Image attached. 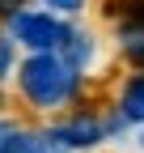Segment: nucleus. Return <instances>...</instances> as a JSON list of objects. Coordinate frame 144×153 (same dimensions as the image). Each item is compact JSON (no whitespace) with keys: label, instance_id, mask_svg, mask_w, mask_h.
<instances>
[{"label":"nucleus","instance_id":"nucleus-8","mask_svg":"<svg viewBox=\"0 0 144 153\" xmlns=\"http://www.w3.org/2000/svg\"><path fill=\"white\" fill-rule=\"evenodd\" d=\"M13 140H17V128L9 119H0V153H13Z\"/></svg>","mask_w":144,"mask_h":153},{"label":"nucleus","instance_id":"nucleus-10","mask_svg":"<svg viewBox=\"0 0 144 153\" xmlns=\"http://www.w3.org/2000/svg\"><path fill=\"white\" fill-rule=\"evenodd\" d=\"M140 140H144V136H140Z\"/></svg>","mask_w":144,"mask_h":153},{"label":"nucleus","instance_id":"nucleus-6","mask_svg":"<svg viewBox=\"0 0 144 153\" xmlns=\"http://www.w3.org/2000/svg\"><path fill=\"white\" fill-rule=\"evenodd\" d=\"M13 153H47V145L38 136H30V132H17V140H13Z\"/></svg>","mask_w":144,"mask_h":153},{"label":"nucleus","instance_id":"nucleus-7","mask_svg":"<svg viewBox=\"0 0 144 153\" xmlns=\"http://www.w3.org/2000/svg\"><path fill=\"white\" fill-rule=\"evenodd\" d=\"M9 68H13V38L0 34V76H4Z\"/></svg>","mask_w":144,"mask_h":153},{"label":"nucleus","instance_id":"nucleus-5","mask_svg":"<svg viewBox=\"0 0 144 153\" xmlns=\"http://www.w3.org/2000/svg\"><path fill=\"white\" fill-rule=\"evenodd\" d=\"M60 47H64V60H60V64H64L68 72H76L81 64H89V55H93V43H89V34H81V30H68Z\"/></svg>","mask_w":144,"mask_h":153},{"label":"nucleus","instance_id":"nucleus-2","mask_svg":"<svg viewBox=\"0 0 144 153\" xmlns=\"http://www.w3.org/2000/svg\"><path fill=\"white\" fill-rule=\"evenodd\" d=\"M9 30H13L17 43L34 47V55L55 51V47L64 43V34H68V26L55 22L51 13H13V17H9Z\"/></svg>","mask_w":144,"mask_h":153},{"label":"nucleus","instance_id":"nucleus-1","mask_svg":"<svg viewBox=\"0 0 144 153\" xmlns=\"http://www.w3.org/2000/svg\"><path fill=\"white\" fill-rule=\"evenodd\" d=\"M21 89H26V98L30 102H38V106H60L72 85H76V72H68L60 64V55L55 51H43V55H30V60L21 64Z\"/></svg>","mask_w":144,"mask_h":153},{"label":"nucleus","instance_id":"nucleus-9","mask_svg":"<svg viewBox=\"0 0 144 153\" xmlns=\"http://www.w3.org/2000/svg\"><path fill=\"white\" fill-rule=\"evenodd\" d=\"M123 43H127V51L136 60H144V34H123Z\"/></svg>","mask_w":144,"mask_h":153},{"label":"nucleus","instance_id":"nucleus-3","mask_svg":"<svg viewBox=\"0 0 144 153\" xmlns=\"http://www.w3.org/2000/svg\"><path fill=\"white\" fill-rule=\"evenodd\" d=\"M51 140H55V149H89L102 140V128H98V119H76V123L51 128Z\"/></svg>","mask_w":144,"mask_h":153},{"label":"nucleus","instance_id":"nucleus-4","mask_svg":"<svg viewBox=\"0 0 144 153\" xmlns=\"http://www.w3.org/2000/svg\"><path fill=\"white\" fill-rule=\"evenodd\" d=\"M119 123H144V76H132L127 89L119 98V115H115V128Z\"/></svg>","mask_w":144,"mask_h":153}]
</instances>
